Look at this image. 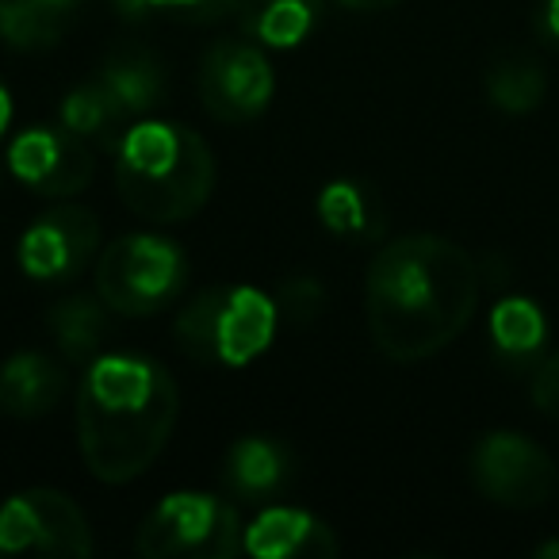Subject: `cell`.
I'll use <instances>...</instances> for the list:
<instances>
[{"label":"cell","instance_id":"obj_22","mask_svg":"<svg viewBox=\"0 0 559 559\" xmlns=\"http://www.w3.org/2000/svg\"><path fill=\"white\" fill-rule=\"evenodd\" d=\"M78 16L43 0H0V39L12 50H50L66 39Z\"/></svg>","mask_w":559,"mask_h":559},{"label":"cell","instance_id":"obj_30","mask_svg":"<svg viewBox=\"0 0 559 559\" xmlns=\"http://www.w3.org/2000/svg\"><path fill=\"white\" fill-rule=\"evenodd\" d=\"M536 559H559V540H544L540 548L533 551Z\"/></svg>","mask_w":559,"mask_h":559},{"label":"cell","instance_id":"obj_3","mask_svg":"<svg viewBox=\"0 0 559 559\" xmlns=\"http://www.w3.org/2000/svg\"><path fill=\"white\" fill-rule=\"evenodd\" d=\"M119 200L146 223H185L215 192V154L192 127L146 119L116 142Z\"/></svg>","mask_w":559,"mask_h":559},{"label":"cell","instance_id":"obj_1","mask_svg":"<svg viewBox=\"0 0 559 559\" xmlns=\"http://www.w3.org/2000/svg\"><path fill=\"white\" fill-rule=\"evenodd\" d=\"M479 288L483 272L464 246L441 234H403L368 264V334L388 360L418 365L464 334Z\"/></svg>","mask_w":559,"mask_h":559},{"label":"cell","instance_id":"obj_29","mask_svg":"<svg viewBox=\"0 0 559 559\" xmlns=\"http://www.w3.org/2000/svg\"><path fill=\"white\" fill-rule=\"evenodd\" d=\"M43 4H50V9H62V12H70V16H78V12H81V4H85V0H43Z\"/></svg>","mask_w":559,"mask_h":559},{"label":"cell","instance_id":"obj_21","mask_svg":"<svg viewBox=\"0 0 559 559\" xmlns=\"http://www.w3.org/2000/svg\"><path fill=\"white\" fill-rule=\"evenodd\" d=\"M58 116H62L66 131H73L78 139H85V142H104L108 150H116V142L123 139L127 111L119 108L116 96L104 88L100 78L70 88Z\"/></svg>","mask_w":559,"mask_h":559},{"label":"cell","instance_id":"obj_20","mask_svg":"<svg viewBox=\"0 0 559 559\" xmlns=\"http://www.w3.org/2000/svg\"><path fill=\"white\" fill-rule=\"evenodd\" d=\"M483 88L490 108H498L502 116H528L548 96V73L540 58H533L528 50H502L483 73Z\"/></svg>","mask_w":559,"mask_h":559},{"label":"cell","instance_id":"obj_23","mask_svg":"<svg viewBox=\"0 0 559 559\" xmlns=\"http://www.w3.org/2000/svg\"><path fill=\"white\" fill-rule=\"evenodd\" d=\"M246 0H111L119 20H131V24H146V20L169 16L185 20V24H215L234 12H241Z\"/></svg>","mask_w":559,"mask_h":559},{"label":"cell","instance_id":"obj_6","mask_svg":"<svg viewBox=\"0 0 559 559\" xmlns=\"http://www.w3.org/2000/svg\"><path fill=\"white\" fill-rule=\"evenodd\" d=\"M241 548L246 525L234 502L203 490L165 495L134 533V551L146 559H230Z\"/></svg>","mask_w":559,"mask_h":559},{"label":"cell","instance_id":"obj_25","mask_svg":"<svg viewBox=\"0 0 559 559\" xmlns=\"http://www.w3.org/2000/svg\"><path fill=\"white\" fill-rule=\"evenodd\" d=\"M528 395H533V406L544 418L559 421V353H551V357H544L540 365H536Z\"/></svg>","mask_w":559,"mask_h":559},{"label":"cell","instance_id":"obj_13","mask_svg":"<svg viewBox=\"0 0 559 559\" xmlns=\"http://www.w3.org/2000/svg\"><path fill=\"white\" fill-rule=\"evenodd\" d=\"M296 464L292 452L276 441V437L249 433L226 449L223 460V483L238 502L246 506H269L288 490Z\"/></svg>","mask_w":559,"mask_h":559},{"label":"cell","instance_id":"obj_26","mask_svg":"<svg viewBox=\"0 0 559 559\" xmlns=\"http://www.w3.org/2000/svg\"><path fill=\"white\" fill-rule=\"evenodd\" d=\"M536 35L548 47H559V0H540L536 4Z\"/></svg>","mask_w":559,"mask_h":559},{"label":"cell","instance_id":"obj_24","mask_svg":"<svg viewBox=\"0 0 559 559\" xmlns=\"http://www.w3.org/2000/svg\"><path fill=\"white\" fill-rule=\"evenodd\" d=\"M276 307L288 322L307 326V322L319 319L322 307H326V288H322L314 276H288L276 292Z\"/></svg>","mask_w":559,"mask_h":559},{"label":"cell","instance_id":"obj_28","mask_svg":"<svg viewBox=\"0 0 559 559\" xmlns=\"http://www.w3.org/2000/svg\"><path fill=\"white\" fill-rule=\"evenodd\" d=\"M9 123H12V93L4 88V81H0V139H4Z\"/></svg>","mask_w":559,"mask_h":559},{"label":"cell","instance_id":"obj_19","mask_svg":"<svg viewBox=\"0 0 559 559\" xmlns=\"http://www.w3.org/2000/svg\"><path fill=\"white\" fill-rule=\"evenodd\" d=\"M96 78L116 96L127 119H139L165 104V70L146 50H111Z\"/></svg>","mask_w":559,"mask_h":559},{"label":"cell","instance_id":"obj_16","mask_svg":"<svg viewBox=\"0 0 559 559\" xmlns=\"http://www.w3.org/2000/svg\"><path fill=\"white\" fill-rule=\"evenodd\" d=\"M111 330V307L100 296H66L47 311V334L66 365L85 368L100 357Z\"/></svg>","mask_w":559,"mask_h":559},{"label":"cell","instance_id":"obj_14","mask_svg":"<svg viewBox=\"0 0 559 559\" xmlns=\"http://www.w3.org/2000/svg\"><path fill=\"white\" fill-rule=\"evenodd\" d=\"M70 391V376L50 353L20 349L0 365V414L20 421L47 418Z\"/></svg>","mask_w":559,"mask_h":559},{"label":"cell","instance_id":"obj_27","mask_svg":"<svg viewBox=\"0 0 559 559\" xmlns=\"http://www.w3.org/2000/svg\"><path fill=\"white\" fill-rule=\"evenodd\" d=\"M342 9L349 12H380V9H391V4H399V0H337Z\"/></svg>","mask_w":559,"mask_h":559},{"label":"cell","instance_id":"obj_7","mask_svg":"<svg viewBox=\"0 0 559 559\" xmlns=\"http://www.w3.org/2000/svg\"><path fill=\"white\" fill-rule=\"evenodd\" d=\"M4 556H93V525L70 495L32 487L0 502Z\"/></svg>","mask_w":559,"mask_h":559},{"label":"cell","instance_id":"obj_9","mask_svg":"<svg viewBox=\"0 0 559 559\" xmlns=\"http://www.w3.org/2000/svg\"><path fill=\"white\" fill-rule=\"evenodd\" d=\"M276 73L253 39H218L203 50L200 100L218 123H249L272 104Z\"/></svg>","mask_w":559,"mask_h":559},{"label":"cell","instance_id":"obj_12","mask_svg":"<svg viewBox=\"0 0 559 559\" xmlns=\"http://www.w3.org/2000/svg\"><path fill=\"white\" fill-rule=\"evenodd\" d=\"M337 548L334 528L299 506L269 502L246 525V551L257 559H330Z\"/></svg>","mask_w":559,"mask_h":559},{"label":"cell","instance_id":"obj_2","mask_svg":"<svg viewBox=\"0 0 559 559\" xmlns=\"http://www.w3.org/2000/svg\"><path fill=\"white\" fill-rule=\"evenodd\" d=\"M180 418L169 368L139 353H100L78 383V449L100 483H131L154 467Z\"/></svg>","mask_w":559,"mask_h":559},{"label":"cell","instance_id":"obj_4","mask_svg":"<svg viewBox=\"0 0 559 559\" xmlns=\"http://www.w3.org/2000/svg\"><path fill=\"white\" fill-rule=\"evenodd\" d=\"M280 326V307L253 284H215L180 307L173 334L200 365L246 368L269 353Z\"/></svg>","mask_w":559,"mask_h":559},{"label":"cell","instance_id":"obj_17","mask_svg":"<svg viewBox=\"0 0 559 559\" xmlns=\"http://www.w3.org/2000/svg\"><path fill=\"white\" fill-rule=\"evenodd\" d=\"M326 0H246L241 32L264 50H296L319 32Z\"/></svg>","mask_w":559,"mask_h":559},{"label":"cell","instance_id":"obj_11","mask_svg":"<svg viewBox=\"0 0 559 559\" xmlns=\"http://www.w3.org/2000/svg\"><path fill=\"white\" fill-rule=\"evenodd\" d=\"M9 173L35 195L47 200H70L85 192L93 180V154L85 139L66 127H27L9 142Z\"/></svg>","mask_w":559,"mask_h":559},{"label":"cell","instance_id":"obj_5","mask_svg":"<svg viewBox=\"0 0 559 559\" xmlns=\"http://www.w3.org/2000/svg\"><path fill=\"white\" fill-rule=\"evenodd\" d=\"M188 288V257L165 234H123L96 257V296L123 319L162 314Z\"/></svg>","mask_w":559,"mask_h":559},{"label":"cell","instance_id":"obj_15","mask_svg":"<svg viewBox=\"0 0 559 559\" xmlns=\"http://www.w3.org/2000/svg\"><path fill=\"white\" fill-rule=\"evenodd\" d=\"M314 211L334 238L353 241V246H368V241H380L388 234V211H383L380 192L360 177L330 180L319 192Z\"/></svg>","mask_w":559,"mask_h":559},{"label":"cell","instance_id":"obj_10","mask_svg":"<svg viewBox=\"0 0 559 559\" xmlns=\"http://www.w3.org/2000/svg\"><path fill=\"white\" fill-rule=\"evenodd\" d=\"M100 257V218L78 203L43 211L16 246V264L35 284H70Z\"/></svg>","mask_w":559,"mask_h":559},{"label":"cell","instance_id":"obj_18","mask_svg":"<svg viewBox=\"0 0 559 559\" xmlns=\"http://www.w3.org/2000/svg\"><path fill=\"white\" fill-rule=\"evenodd\" d=\"M490 345L506 368H533L544 360L548 345V319L525 296H506L490 311Z\"/></svg>","mask_w":559,"mask_h":559},{"label":"cell","instance_id":"obj_8","mask_svg":"<svg viewBox=\"0 0 559 559\" xmlns=\"http://www.w3.org/2000/svg\"><path fill=\"white\" fill-rule=\"evenodd\" d=\"M467 475L487 502L506 510H536L556 490V464L536 441L513 429H495L475 441Z\"/></svg>","mask_w":559,"mask_h":559}]
</instances>
